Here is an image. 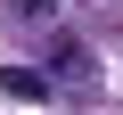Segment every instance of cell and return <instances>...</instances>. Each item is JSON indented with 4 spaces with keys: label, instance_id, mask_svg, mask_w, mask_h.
I'll use <instances>...</instances> for the list:
<instances>
[{
    "label": "cell",
    "instance_id": "cell-3",
    "mask_svg": "<svg viewBox=\"0 0 123 115\" xmlns=\"http://www.w3.org/2000/svg\"><path fill=\"white\" fill-rule=\"evenodd\" d=\"M0 90H8V99H41L49 82H41V74H0Z\"/></svg>",
    "mask_w": 123,
    "mask_h": 115
},
{
    "label": "cell",
    "instance_id": "cell-1",
    "mask_svg": "<svg viewBox=\"0 0 123 115\" xmlns=\"http://www.w3.org/2000/svg\"><path fill=\"white\" fill-rule=\"evenodd\" d=\"M90 74H98V58H90L82 41H57V49H49V82H90Z\"/></svg>",
    "mask_w": 123,
    "mask_h": 115
},
{
    "label": "cell",
    "instance_id": "cell-2",
    "mask_svg": "<svg viewBox=\"0 0 123 115\" xmlns=\"http://www.w3.org/2000/svg\"><path fill=\"white\" fill-rule=\"evenodd\" d=\"M8 17H17V25H49V17H57V0H8Z\"/></svg>",
    "mask_w": 123,
    "mask_h": 115
}]
</instances>
